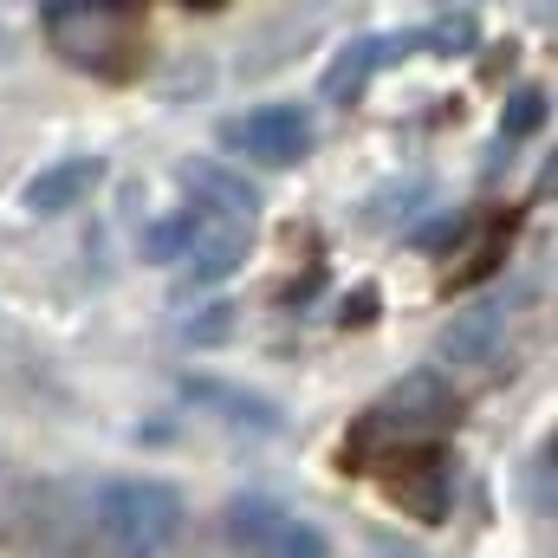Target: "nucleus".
Segmentation results:
<instances>
[{
    "instance_id": "nucleus-1",
    "label": "nucleus",
    "mask_w": 558,
    "mask_h": 558,
    "mask_svg": "<svg viewBox=\"0 0 558 558\" xmlns=\"http://www.w3.org/2000/svg\"><path fill=\"white\" fill-rule=\"evenodd\" d=\"M182 533V494L162 481H111L98 494V546L111 558H169Z\"/></svg>"
},
{
    "instance_id": "nucleus-2",
    "label": "nucleus",
    "mask_w": 558,
    "mask_h": 558,
    "mask_svg": "<svg viewBox=\"0 0 558 558\" xmlns=\"http://www.w3.org/2000/svg\"><path fill=\"white\" fill-rule=\"evenodd\" d=\"M39 20L52 26V46H59L78 72H118L124 39H131V13H124V7H98V0H52Z\"/></svg>"
},
{
    "instance_id": "nucleus-3",
    "label": "nucleus",
    "mask_w": 558,
    "mask_h": 558,
    "mask_svg": "<svg viewBox=\"0 0 558 558\" xmlns=\"http://www.w3.org/2000/svg\"><path fill=\"white\" fill-rule=\"evenodd\" d=\"M221 143L241 149V156L260 162V169H292V162L312 156V118H305L299 105H254V111L228 118Z\"/></svg>"
},
{
    "instance_id": "nucleus-4",
    "label": "nucleus",
    "mask_w": 558,
    "mask_h": 558,
    "mask_svg": "<svg viewBox=\"0 0 558 558\" xmlns=\"http://www.w3.org/2000/svg\"><path fill=\"white\" fill-rule=\"evenodd\" d=\"M461 422V397L441 384V377H428V371H410L397 390H384V403H377V428H397L403 435V448H428L435 435H448Z\"/></svg>"
},
{
    "instance_id": "nucleus-5",
    "label": "nucleus",
    "mask_w": 558,
    "mask_h": 558,
    "mask_svg": "<svg viewBox=\"0 0 558 558\" xmlns=\"http://www.w3.org/2000/svg\"><path fill=\"white\" fill-rule=\"evenodd\" d=\"M175 175H182V195H189L195 215L228 221V228H254V221H260V189H254L241 169H228V162H215V156H182Z\"/></svg>"
},
{
    "instance_id": "nucleus-6",
    "label": "nucleus",
    "mask_w": 558,
    "mask_h": 558,
    "mask_svg": "<svg viewBox=\"0 0 558 558\" xmlns=\"http://www.w3.org/2000/svg\"><path fill=\"white\" fill-rule=\"evenodd\" d=\"M500 338H507L500 299H474V305H461V312L441 325V357H448V364H494V357H500Z\"/></svg>"
},
{
    "instance_id": "nucleus-7",
    "label": "nucleus",
    "mask_w": 558,
    "mask_h": 558,
    "mask_svg": "<svg viewBox=\"0 0 558 558\" xmlns=\"http://www.w3.org/2000/svg\"><path fill=\"white\" fill-rule=\"evenodd\" d=\"M247 247H254V228H228V221H208V215H202L182 274H189V286H221L228 274H241Z\"/></svg>"
},
{
    "instance_id": "nucleus-8",
    "label": "nucleus",
    "mask_w": 558,
    "mask_h": 558,
    "mask_svg": "<svg viewBox=\"0 0 558 558\" xmlns=\"http://www.w3.org/2000/svg\"><path fill=\"white\" fill-rule=\"evenodd\" d=\"M390 52H397V46H390V39H377V33H357V39H344V46L331 52L325 78H318L325 105H357V98H364V85L377 78V65H384Z\"/></svg>"
},
{
    "instance_id": "nucleus-9",
    "label": "nucleus",
    "mask_w": 558,
    "mask_h": 558,
    "mask_svg": "<svg viewBox=\"0 0 558 558\" xmlns=\"http://www.w3.org/2000/svg\"><path fill=\"white\" fill-rule=\"evenodd\" d=\"M98 175H105L98 156H65V162H52L46 175H33L20 202H26V215H65V208H78V202L98 189Z\"/></svg>"
},
{
    "instance_id": "nucleus-10",
    "label": "nucleus",
    "mask_w": 558,
    "mask_h": 558,
    "mask_svg": "<svg viewBox=\"0 0 558 558\" xmlns=\"http://www.w3.org/2000/svg\"><path fill=\"white\" fill-rule=\"evenodd\" d=\"M279 520H286V507H279L274 494H234V500H228V513H221V526H228V546H234V553H247V558L274 539Z\"/></svg>"
},
{
    "instance_id": "nucleus-11",
    "label": "nucleus",
    "mask_w": 558,
    "mask_h": 558,
    "mask_svg": "<svg viewBox=\"0 0 558 558\" xmlns=\"http://www.w3.org/2000/svg\"><path fill=\"white\" fill-rule=\"evenodd\" d=\"M397 494H403L410 513L441 520V513H448V454H441V448H416V468L397 474Z\"/></svg>"
},
{
    "instance_id": "nucleus-12",
    "label": "nucleus",
    "mask_w": 558,
    "mask_h": 558,
    "mask_svg": "<svg viewBox=\"0 0 558 558\" xmlns=\"http://www.w3.org/2000/svg\"><path fill=\"white\" fill-rule=\"evenodd\" d=\"M189 397L202 403V410H215V416H228V422H247V428H279V410L274 403H260V397H247V390H234V384H189Z\"/></svg>"
},
{
    "instance_id": "nucleus-13",
    "label": "nucleus",
    "mask_w": 558,
    "mask_h": 558,
    "mask_svg": "<svg viewBox=\"0 0 558 558\" xmlns=\"http://www.w3.org/2000/svg\"><path fill=\"white\" fill-rule=\"evenodd\" d=\"M422 46H428L435 59H468V52L481 46V13H468V7H441V13L422 26Z\"/></svg>"
},
{
    "instance_id": "nucleus-14",
    "label": "nucleus",
    "mask_w": 558,
    "mask_h": 558,
    "mask_svg": "<svg viewBox=\"0 0 558 558\" xmlns=\"http://www.w3.org/2000/svg\"><path fill=\"white\" fill-rule=\"evenodd\" d=\"M195 228H202V215L195 208H182V215H162V221H149V234H143V260H156V267H182L189 260V241H195Z\"/></svg>"
},
{
    "instance_id": "nucleus-15",
    "label": "nucleus",
    "mask_w": 558,
    "mask_h": 558,
    "mask_svg": "<svg viewBox=\"0 0 558 558\" xmlns=\"http://www.w3.org/2000/svg\"><path fill=\"white\" fill-rule=\"evenodd\" d=\"M254 558H331V539L312 526V520H299V513H286L274 526V539L260 546Z\"/></svg>"
},
{
    "instance_id": "nucleus-16",
    "label": "nucleus",
    "mask_w": 558,
    "mask_h": 558,
    "mask_svg": "<svg viewBox=\"0 0 558 558\" xmlns=\"http://www.w3.org/2000/svg\"><path fill=\"white\" fill-rule=\"evenodd\" d=\"M539 124H546V92H539V85H520V92L507 98V111H500V137L526 143Z\"/></svg>"
},
{
    "instance_id": "nucleus-17",
    "label": "nucleus",
    "mask_w": 558,
    "mask_h": 558,
    "mask_svg": "<svg viewBox=\"0 0 558 558\" xmlns=\"http://www.w3.org/2000/svg\"><path fill=\"white\" fill-rule=\"evenodd\" d=\"M422 202H428V182H416V175H410V182H397V189L371 195V202H364V215H371V221H403V215H410V208H422Z\"/></svg>"
},
{
    "instance_id": "nucleus-18",
    "label": "nucleus",
    "mask_w": 558,
    "mask_h": 558,
    "mask_svg": "<svg viewBox=\"0 0 558 558\" xmlns=\"http://www.w3.org/2000/svg\"><path fill=\"white\" fill-rule=\"evenodd\" d=\"M461 215H441V221H416V234H410V247H422V254H441V247H454L461 241Z\"/></svg>"
},
{
    "instance_id": "nucleus-19",
    "label": "nucleus",
    "mask_w": 558,
    "mask_h": 558,
    "mask_svg": "<svg viewBox=\"0 0 558 558\" xmlns=\"http://www.w3.org/2000/svg\"><path fill=\"white\" fill-rule=\"evenodd\" d=\"M553 461H558L553 441H539V454H533V494H526L539 520H553Z\"/></svg>"
},
{
    "instance_id": "nucleus-20",
    "label": "nucleus",
    "mask_w": 558,
    "mask_h": 558,
    "mask_svg": "<svg viewBox=\"0 0 558 558\" xmlns=\"http://www.w3.org/2000/svg\"><path fill=\"white\" fill-rule=\"evenodd\" d=\"M371 312H377V299H371V292H357V299L344 305V325H357V318H371Z\"/></svg>"
}]
</instances>
